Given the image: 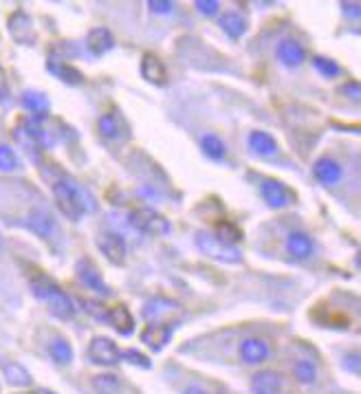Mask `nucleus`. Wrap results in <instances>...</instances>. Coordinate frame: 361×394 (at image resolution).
Returning <instances> with one entry per match:
<instances>
[{"label":"nucleus","instance_id":"obj_12","mask_svg":"<svg viewBox=\"0 0 361 394\" xmlns=\"http://www.w3.org/2000/svg\"><path fill=\"white\" fill-rule=\"evenodd\" d=\"M75 273H77V277H79V282L84 284L86 289H91V291H95V293L104 295V298H108V295H110V287L104 282L102 271L97 269L91 260L81 258V260L77 262V265H75Z\"/></svg>","mask_w":361,"mask_h":394},{"label":"nucleus","instance_id":"obj_13","mask_svg":"<svg viewBox=\"0 0 361 394\" xmlns=\"http://www.w3.org/2000/svg\"><path fill=\"white\" fill-rule=\"evenodd\" d=\"M139 69H141V77L145 81H150V84H155V86H166L168 84V79H170L168 67H166V62H163L159 55L145 53L141 58V67Z\"/></svg>","mask_w":361,"mask_h":394},{"label":"nucleus","instance_id":"obj_41","mask_svg":"<svg viewBox=\"0 0 361 394\" xmlns=\"http://www.w3.org/2000/svg\"><path fill=\"white\" fill-rule=\"evenodd\" d=\"M341 9H343V13H348L350 18H359L361 15V5L359 3H341Z\"/></svg>","mask_w":361,"mask_h":394},{"label":"nucleus","instance_id":"obj_22","mask_svg":"<svg viewBox=\"0 0 361 394\" xmlns=\"http://www.w3.org/2000/svg\"><path fill=\"white\" fill-rule=\"evenodd\" d=\"M106 324H110L114 331H117L119 335H124V337L135 333V317L128 310V306H124V304H117L114 308H108Z\"/></svg>","mask_w":361,"mask_h":394},{"label":"nucleus","instance_id":"obj_14","mask_svg":"<svg viewBox=\"0 0 361 394\" xmlns=\"http://www.w3.org/2000/svg\"><path fill=\"white\" fill-rule=\"evenodd\" d=\"M238 353H240V359H242L247 366H258V364H262V361L269 359L271 348H269V343H267L265 339H260V337H247V339L240 341Z\"/></svg>","mask_w":361,"mask_h":394},{"label":"nucleus","instance_id":"obj_23","mask_svg":"<svg viewBox=\"0 0 361 394\" xmlns=\"http://www.w3.org/2000/svg\"><path fill=\"white\" fill-rule=\"evenodd\" d=\"M287 251L295 260H308L315 251V242L306 232H291L287 236Z\"/></svg>","mask_w":361,"mask_h":394},{"label":"nucleus","instance_id":"obj_19","mask_svg":"<svg viewBox=\"0 0 361 394\" xmlns=\"http://www.w3.org/2000/svg\"><path fill=\"white\" fill-rule=\"evenodd\" d=\"M275 55H277V60H280L287 69H298L300 64H304V60H306L304 46L300 42L291 40V38H287V40H282L280 44H277Z\"/></svg>","mask_w":361,"mask_h":394},{"label":"nucleus","instance_id":"obj_30","mask_svg":"<svg viewBox=\"0 0 361 394\" xmlns=\"http://www.w3.org/2000/svg\"><path fill=\"white\" fill-rule=\"evenodd\" d=\"M293 376L300 383L310 386V383H315V379H317V368H315L313 361L300 359V361H295V366H293Z\"/></svg>","mask_w":361,"mask_h":394},{"label":"nucleus","instance_id":"obj_4","mask_svg":"<svg viewBox=\"0 0 361 394\" xmlns=\"http://www.w3.org/2000/svg\"><path fill=\"white\" fill-rule=\"evenodd\" d=\"M196 247H199L201 254H205L207 258L216 260V262H225V265H240L242 262V254L236 247H229V244L221 242L211 232H196L194 236Z\"/></svg>","mask_w":361,"mask_h":394},{"label":"nucleus","instance_id":"obj_3","mask_svg":"<svg viewBox=\"0 0 361 394\" xmlns=\"http://www.w3.org/2000/svg\"><path fill=\"white\" fill-rule=\"evenodd\" d=\"M128 223L137 232L145 236H168L170 234V221L159 214L152 207H137L128 214Z\"/></svg>","mask_w":361,"mask_h":394},{"label":"nucleus","instance_id":"obj_35","mask_svg":"<svg viewBox=\"0 0 361 394\" xmlns=\"http://www.w3.org/2000/svg\"><path fill=\"white\" fill-rule=\"evenodd\" d=\"M122 359H126L128 364L139 366V368H143V370H150V368H152L150 359H147L145 355H141L139 350H135V348H128V350H124V353H122Z\"/></svg>","mask_w":361,"mask_h":394},{"label":"nucleus","instance_id":"obj_38","mask_svg":"<svg viewBox=\"0 0 361 394\" xmlns=\"http://www.w3.org/2000/svg\"><path fill=\"white\" fill-rule=\"evenodd\" d=\"M147 9H150L152 13L166 15V13H172L174 3H172V0H150V3H147Z\"/></svg>","mask_w":361,"mask_h":394},{"label":"nucleus","instance_id":"obj_33","mask_svg":"<svg viewBox=\"0 0 361 394\" xmlns=\"http://www.w3.org/2000/svg\"><path fill=\"white\" fill-rule=\"evenodd\" d=\"M93 388L100 394H117L119 392V379L114 374H100L93 379Z\"/></svg>","mask_w":361,"mask_h":394},{"label":"nucleus","instance_id":"obj_15","mask_svg":"<svg viewBox=\"0 0 361 394\" xmlns=\"http://www.w3.org/2000/svg\"><path fill=\"white\" fill-rule=\"evenodd\" d=\"M46 69L53 77H58L60 81H64V84H69V86H81V84H84V79H86L84 73H81L77 67H73V64L64 62V60L48 58Z\"/></svg>","mask_w":361,"mask_h":394},{"label":"nucleus","instance_id":"obj_25","mask_svg":"<svg viewBox=\"0 0 361 394\" xmlns=\"http://www.w3.org/2000/svg\"><path fill=\"white\" fill-rule=\"evenodd\" d=\"M249 150L258 157H273L277 152V141L273 135L265 133V130H254L247 139Z\"/></svg>","mask_w":361,"mask_h":394},{"label":"nucleus","instance_id":"obj_5","mask_svg":"<svg viewBox=\"0 0 361 394\" xmlns=\"http://www.w3.org/2000/svg\"><path fill=\"white\" fill-rule=\"evenodd\" d=\"M7 31L15 44L20 46H34L38 42V31L34 18L25 9H15L7 18Z\"/></svg>","mask_w":361,"mask_h":394},{"label":"nucleus","instance_id":"obj_43","mask_svg":"<svg viewBox=\"0 0 361 394\" xmlns=\"http://www.w3.org/2000/svg\"><path fill=\"white\" fill-rule=\"evenodd\" d=\"M36 394H58V392H53V390H46V388H40V390H36Z\"/></svg>","mask_w":361,"mask_h":394},{"label":"nucleus","instance_id":"obj_37","mask_svg":"<svg viewBox=\"0 0 361 394\" xmlns=\"http://www.w3.org/2000/svg\"><path fill=\"white\" fill-rule=\"evenodd\" d=\"M11 104V88H9V77L7 71L0 67V106Z\"/></svg>","mask_w":361,"mask_h":394},{"label":"nucleus","instance_id":"obj_18","mask_svg":"<svg viewBox=\"0 0 361 394\" xmlns=\"http://www.w3.org/2000/svg\"><path fill=\"white\" fill-rule=\"evenodd\" d=\"M86 48H88V53H93L95 58H102L106 55L108 51H112L114 48V36H112V31L106 29V27H95L88 31V36H86Z\"/></svg>","mask_w":361,"mask_h":394},{"label":"nucleus","instance_id":"obj_6","mask_svg":"<svg viewBox=\"0 0 361 394\" xmlns=\"http://www.w3.org/2000/svg\"><path fill=\"white\" fill-rule=\"evenodd\" d=\"M88 359H91V364H95V366L112 368V366L119 364L122 350L110 337L100 335V337H93L91 343H88Z\"/></svg>","mask_w":361,"mask_h":394},{"label":"nucleus","instance_id":"obj_42","mask_svg":"<svg viewBox=\"0 0 361 394\" xmlns=\"http://www.w3.org/2000/svg\"><path fill=\"white\" fill-rule=\"evenodd\" d=\"M185 394H207L205 390H201V388H196V386H192V388H188L185 390Z\"/></svg>","mask_w":361,"mask_h":394},{"label":"nucleus","instance_id":"obj_8","mask_svg":"<svg viewBox=\"0 0 361 394\" xmlns=\"http://www.w3.org/2000/svg\"><path fill=\"white\" fill-rule=\"evenodd\" d=\"M25 227L29 229V232H34L36 236L48 240V238H51V236L55 234L58 221H55V216H53L51 209H46V207L38 205V207H34V209H31L29 214H27Z\"/></svg>","mask_w":361,"mask_h":394},{"label":"nucleus","instance_id":"obj_26","mask_svg":"<svg viewBox=\"0 0 361 394\" xmlns=\"http://www.w3.org/2000/svg\"><path fill=\"white\" fill-rule=\"evenodd\" d=\"M218 25H221V29L225 31V34L229 36V38H240V36H244L247 34V29H249V22H247V18H244V15H240L238 11H225L221 18H218Z\"/></svg>","mask_w":361,"mask_h":394},{"label":"nucleus","instance_id":"obj_17","mask_svg":"<svg viewBox=\"0 0 361 394\" xmlns=\"http://www.w3.org/2000/svg\"><path fill=\"white\" fill-rule=\"evenodd\" d=\"M313 176L320 180L322 185H337L341 176H343V170L339 163L333 159V157H320L315 163H313Z\"/></svg>","mask_w":361,"mask_h":394},{"label":"nucleus","instance_id":"obj_10","mask_svg":"<svg viewBox=\"0 0 361 394\" xmlns=\"http://www.w3.org/2000/svg\"><path fill=\"white\" fill-rule=\"evenodd\" d=\"M97 128H100V135L108 141H128L130 139V128L119 110L104 112L100 122H97Z\"/></svg>","mask_w":361,"mask_h":394},{"label":"nucleus","instance_id":"obj_28","mask_svg":"<svg viewBox=\"0 0 361 394\" xmlns=\"http://www.w3.org/2000/svg\"><path fill=\"white\" fill-rule=\"evenodd\" d=\"M214 236H216L221 242L229 244V247H236V244L242 240L244 234H242V229H240L236 223H232V221H221V223L216 225Z\"/></svg>","mask_w":361,"mask_h":394},{"label":"nucleus","instance_id":"obj_16","mask_svg":"<svg viewBox=\"0 0 361 394\" xmlns=\"http://www.w3.org/2000/svg\"><path fill=\"white\" fill-rule=\"evenodd\" d=\"M180 304H176L174 300H168V298H152L143 304V317L147 322H161L170 315H176L180 313Z\"/></svg>","mask_w":361,"mask_h":394},{"label":"nucleus","instance_id":"obj_36","mask_svg":"<svg viewBox=\"0 0 361 394\" xmlns=\"http://www.w3.org/2000/svg\"><path fill=\"white\" fill-rule=\"evenodd\" d=\"M194 7L199 9V13L205 15V18H214L221 11V3H216V0H196Z\"/></svg>","mask_w":361,"mask_h":394},{"label":"nucleus","instance_id":"obj_24","mask_svg":"<svg viewBox=\"0 0 361 394\" xmlns=\"http://www.w3.org/2000/svg\"><path fill=\"white\" fill-rule=\"evenodd\" d=\"M0 370H3L5 381L13 388H29L31 383H34L31 372L22 364H18V361H3V364H0Z\"/></svg>","mask_w":361,"mask_h":394},{"label":"nucleus","instance_id":"obj_21","mask_svg":"<svg viewBox=\"0 0 361 394\" xmlns=\"http://www.w3.org/2000/svg\"><path fill=\"white\" fill-rule=\"evenodd\" d=\"M20 106L29 110L34 117H46V112L51 110V102H48V95L36 88H29L20 93Z\"/></svg>","mask_w":361,"mask_h":394},{"label":"nucleus","instance_id":"obj_39","mask_svg":"<svg viewBox=\"0 0 361 394\" xmlns=\"http://www.w3.org/2000/svg\"><path fill=\"white\" fill-rule=\"evenodd\" d=\"M341 93L346 95V97H350L353 102H359L361 100V86H359V81H346V84L341 86Z\"/></svg>","mask_w":361,"mask_h":394},{"label":"nucleus","instance_id":"obj_44","mask_svg":"<svg viewBox=\"0 0 361 394\" xmlns=\"http://www.w3.org/2000/svg\"><path fill=\"white\" fill-rule=\"evenodd\" d=\"M3 242H5V240H3V234H0V249H3Z\"/></svg>","mask_w":361,"mask_h":394},{"label":"nucleus","instance_id":"obj_11","mask_svg":"<svg viewBox=\"0 0 361 394\" xmlns=\"http://www.w3.org/2000/svg\"><path fill=\"white\" fill-rule=\"evenodd\" d=\"M97 249H100V254L108 262H112V265H124L126 254H128L126 240L114 232H104L97 236Z\"/></svg>","mask_w":361,"mask_h":394},{"label":"nucleus","instance_id":"obj_20","mask_svg":"<svg viewBox=\"0 0 361 394\" xmlns=\"http://www.w3.org/2000/svg\"><path fill=\"white\" fill-rule=\"evenodd\" d=\"M251 392L254 394H280L282 376L275 370H258L251 376Z\"/></svg>","mask_w":361,"mask_h":394},{"label":"nucleus","instance_id":"obj_34","mask_svg":"<svg viewBox=\"0 0 361 394\" xmlns=\"http://www.w3.org/2000/svg\"><path fill=\"white\" fill-rule=\"evenodd\" d=\"M81 308H84V313H88L91 317H95L97 322H106L108 315V308L102 306L100 302H93V300H79Z\"/></svg>","mask_w":361,"mask_h":394},{"label":"nucleus","instance_id":"obj_1","mask_svg":"<svg viewBox=\"0 0 361 394\" xmlns=\"http://www.w3.org/2000/svg\"><path fill=\"white\" fill-rule=\"evenodd\" d=\"M48 183H51V192H53V199L60 211L69 221H79L81 216L93 214L97 209L95 196L88 192V188L81 185L75 176L67 172H58V176H48Z\"/></svg>","mask_w":361,"mask_h":394},{"label":"nucleus","instance_id":"obj_29","mask_svg":"<svg viewBox=\"0 0 361 394\" xmlns=\"http://www.w3.org/2000/svg\"><path fill=\"white\" fill-rule=\"evenodd\" d=\"M201 150L205 152V157L214 159V161H223L225 155H227L225 141H223L218 135H205V137L201 139Z\"/></svg>","mask_w":361,"mask_h":394},{"label":"nucleus","instance_id":"obj_31","mask_svg":"<svg viewBox=\"0 0 361 394\" xmlns=\"http://www.w3.org/2000/svg\"><path fill=\"white\" fill-rule=\"evenodd\" d=\"M313 69L326 77V79H333V77H339L341 75V67L333 60V58H326V55H315L313 58Z\"/></svg>","mask_w":361,"mask_h":394},{"label":"nucleus","instance_id":"obj_27","mask_svg":"<svg viewBox=\"0 0 361 394\" xmlns=\"http://www.w3.org/2000/svg\"><path fill=\"white\" fill-rule=\"evenodd\" d=\"M48 357H51L58 366H69L73 361V346L67 337H53L48 341Z\"/></svg>","mask_w":361,"mask_h":394},{"label":"nucleus","instance_id":"obj_9","mask_svg":"<svg viewBox=\"0 0 361 394\" xmlns=\"http://www.w3.org/2000/svg\"><path fill=\"white\" fill-rule=\"evenodd\" d=\"M172 335H174V326L172 324H168V322H150L141 331L139 339H141L143 346H147L152 353H161L172 341Z\"/></svg>","mask_w":361,"mask_h":394},{"label":"nucleus","instance_id":"obj_32","mask_svg":"<svg viewBox=\"0 0 361 394\" xmlns=\"http://www.w3.org/2000/svg\"><path fill=\"white\" fill-rule=\"evenodd\" d=\"M15 170H20V159L18 155H15V150L11 145L7 143H0V172H15Z\"/></svg>","mask_w":361,"mask_h":394},{"label":"nucleus","instance_id":"obj_40","mask_svg":"<svg viewBox=\"0 0 361 394\" xmlns=\"http://www.w3.org/2000/svg\"><path fill=\"white\" fill-rule=\"evenodd\" d=\"M359 364H361V357H359V350H353L343 357V366L346 370H350L353 374H359Z\"/></svg>","mask_w":361,"mask_h":394},{"label":"nucleus","instance_id":"obj_7","mask_svg":"<svg viewBox=\"0 0 361 394\" xmlns=\"http://www.w3.org/2000/svg\"><path fill=\"white\" fill-rule=\"evenodd\" d=\"M260 199L271 209H284L295 201V194L287 183L277 178H265L260 183Z\"/></svg>","mask_w":361,"mask_h":394},{"label":"nucleus","instance_id":"obj_2","mask_svg":"<svg viewBox=\"0 0 361 394\" xmlns=\"http://www.w3.org/2000/svg\"><path fill=\"white\" fill-rule=\"evenodd\" d=\"M29 287H31V293H34L38 300L48 304V310H51V315L55 320L69 322L75 317V313H77L75 302L71 300V295L53 280V277L38 273L29 280Z\"/></svg>","mask_w":361,"mask_h":394}]
</instances>
